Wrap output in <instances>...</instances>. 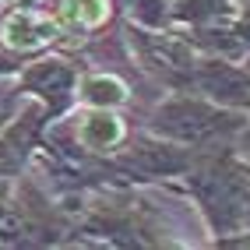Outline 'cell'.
Segmentation results:
<instances>
[{"instance_id":"cell-3","label":"cell","mask_w":250,"mask_h":250,"mask_svg":"<svg viewBox=\"0 0 250 250\" xmlns=\"http://www.w3.org/2000/svg\"><path fill=\"white\" fill-rule=\"evenodd\" d=\"M106 0H63L60 7V21L63 25H99L106 21Z\"/></svg>"},{"instance_id":"cell-1","label":"cell","mask_w":250,"mask_h":250,"mask_svg":"<svg viewBox=\"0 0 250 250\" xmlns=\"http://www.w3.org/2000/svg\"><path fill=\"white\" fill-rule=\"evenodd\" d=\"M53 32H57V25L53 21H46V18H36V14H14V18H7L4 21V42L11 46V49H32V46H39V42H46V39H53Z\"/></svg>"},{"instance_id":"cell-5","label":"cell","mask_w":250,"mask_h":250,"mask_svg":"<svg viewBox=\"0 0 250 250\" xmlns=\"http://www.w3.org/2000/svg\"><path fill=\"white\" fill-rule=\"evenodd\" d=\"M21 4H32V0H21Z\"/></svg>"},{"instance_id":"cell-4","label":"cell","mask_w":250,"mask_h":250,"mask_svg":"<svg viewBox=\"0 0 250 250\" xmlns=\"http://www.w3.org/2000/svg\"><path fill=\"white\" fill-rule=\"evenodd\" d=\"M85 95L92 103H99V106H113V103H120L127 92H124V85L116 78H88L85 81Z\"/></svg>"},{"instance_id":"cell-2","label":"cell","mask_w":250,"mask_h":250,"mask_svg":"<svg viewBox=\"0 0 250 250\" xmlns=\"http://www.w3.org/2000/svg\"><path fill=\"white\" fill-rule=\"evenodd\" d=\"M81 141L92 148H106L113 141H120V120L113 113H92L81 120Z\"/></svg>"}]
</instances>
